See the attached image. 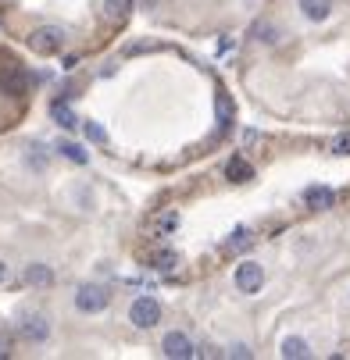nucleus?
Returning a JSON list of instances; mask_svg holds the SVG:
<instances>
[{"label":"nucleus","instance_id":"14","mask_svg":"<svg viewBox=\"0 0 350 360\" xmlns=\"http://www.w3.org/2000/svg\"><path fill=\"white\" fill-rule=\"evenodd\" d=\"M250 246H254V232H250V229H236V232L225 239V250H229V253H243V250H250Z\"/></svg>","mask_w":350,"mask_h":360},{"label":"nucleus","instance_id":"1","mask_svg":"<svg viewBox=\"0 0 350 360\" xmlns=\"http://www.w3.org/2000/svg\"><path fill=\"white\" fill-rule=\"evenodd\" d=\"M25 43L32 46V54H39V58H54V54H61V50H65L68 32H65L61 25H39V29H32V32L25 36Z\"/></svg>","mask_w":350,"mask_h":360},{"label":"nucleus","instance_id":"5","mask_svg":"<svg viewBox=\"0 0 350 360\" xmlns=\"http://www.w3.org/2000/svg\"><path fill=\"white\" fill-rule=\"evenodd\" d=\"M232 282H236V289L239 292H258L261 285H265V268L258 264V261H243L239 268H236V275H232Z\"/></svg>","mask_w":350,"mask_h":360},{"label":"nucleus","instance_id":"20","mask_svg":"<svg viewBox=\"0 0 350 360\" xmlns=\"http://www.w3.org/2000/svg\"><path fill=\"white\" fill-rule=\"evenodd\" d=\"M58 150L65 153V158H68V161H75V165H86V153H82V150H79L75 143H61Z\"/></svg>","mask_w":350,"mask_h":360},{"label":"nucleus","instance_id":"3","mask_svg":"<svg viewBox=\"0 0 350 360\" xmlns=\"http://www.w3.org/2000/svg\"><path fill=\"white\" fill-rule=\"evenodd\" d=\"M129 321H132L136 328H154V325L161 321V303H158L154 296H139V300H132V307H129Z\"/></svg>","mask_w":350,"mask_h":360},{"label":"nucleus","instance_id":"7","mask_svg":"<svg viewBox=\"0 0 350 360\" xmlns=\"http://www.w3.org/2000/svg\"><path fill=\"white\" fill-rule=\"evenodd\" d=\"M18 332H22V339H29V342H46L50 325H46L43 314H25V318L18 321Z\"/></svg>","mask_w":350,"mask_h":360},{"label":"nucleus","instance_id":"9","mask_svg":"<svg viewBox=\"0 0 350 360\" xmlns=\"http://www.w3.org/2000/svg\"><path fill=\"white\" fill-rule=\"evenodd\" d=\"M304 203L311 211H329L336 203V193L329 186H311V189H304Z\"/></svg>","mask_w":350,"mask_h":360},{"label":"nucleus","instance_id":"25","mask_svg":"<svg viewBox=\"0 0 350 360\" xmlns=\"http://www.w3.org/2000/svg\"><path fill=\"white\" fill-rule=\"evenodd\" d=\"M0 4H4V0H0Z\"/></svg>","mask_w":350,"mask_h":360},{"label":"nucleus","instance_id":"23","mask_svg":"<svg viewBox=\"0 0 350 360\" xmlns=\"http://www.w3.org/2000/svg\"><path fill=\"white\" fill-rule=\"evenodd\" d=\"M8 282H11V264L0 261V285H8Z\"/></svg>","mask_w":350,"mask_h":360},{"label":"nucleus","instance_id":"19","mask_svg":"<svg viewBox=\"0 0 350 360\" xmlns=\"http://www.w3.org/2000/svg\"><path fill=\"white\" fill-rule=\"evenodd\" d=\"M86 139H89V143H96V146H104V143H108V132L100 129L96 122H86Z\"/></svg>","mask_w":350,"mask_h":360},{"label":"nucleus","instance_id":"24","mask_svg":"<svg viewBox=\"0 0 350 360\" xmlns=\"http://www.w3.org/2000/svg\"><path fill=\"white\" fill-rule=\"evenodd\" d=\"M8 353H11V335L0 332V356H8Z\"/></svg>","mask_w":350,"mask_h":360},{"label":"nucleus","instance_id":"10","mask_svg":"<svg viewBox=\"0 0 350 360\" xmlns=\"http://www.w3.org/2000/svg\"><path fill=\"white\" fill-rule=\"evenodd\" d=\"M129 15H132V0H104V22L125 25Z\"/></svg>","mask_w":350,"mask_h":360},{"label":"nucleus","instance_id":"18","mask_svg":"<svg viewBox=\"0 0 350 360\" xmlns=\"http://www.w3.org/2000/svg\"><path fill=\"white\" fill-rule=\"evenodd\" d=\"M54 118H58V125H61V129H75V115H72V111L61 104V100L54 104Z\"/></svg>","mask_w":350,"mask_h":360},{"label":"nucleus","instance_id":"12","mask_svg":"<svg viewBox=\"0 0 350 360\" xmlns=\"http://www.w3.org/2000/svg\"><path fill=\"white\" fill-rule=\"evenodd\" d=\"M300 11H304L311 22H325L332 15V0H300Z\"/></svg>","mask_w":350,"mask_h":360},{"label":"nucleus","instance_id":"16","mask_svg":"<svg viewBox=\"0 0 350 360\" xmlns=\"http://www.w3.org/2000/svg\"><path fill=\"white\" fill-rule=\"evenodd\" d=\"M175 264H179V253H172V250L154 253V261H150V268H158V271H172Z\"/></svg>","mask_w":350,"mask_h":360},{"label":"nucleus","instance_id":"22","mask_svg":"<svg viewBox=\"0 0 350 360\" xmlns=\"http://www.w3.org/2000/svg\"><path fill=\"white\" fill-rule=\"evenodd\" d=\"M258 39H265V43H275L279 36H275V29H272V25H258Z\"/></svg>","mask_w":350,"mask_h":360},{"label":"nucleus","instance_id":"4","mask_svg":"<svg viewBox=\"0 0 350 360\" xmlns=\"http://www.w3.org/2000/svg\"><path fill=\"white\" fill-rule=\"evenodd\" d=\"M108 303H111V292L104 285H79V292H75V307L82 314H100Z\"/></svg>","mask_w":350,"mask_h":360},{"label":"nucleus","instance_id":"15","mask_svg":"<svg viewBox=\"0 0 350 360\" xmlns=\"http://www.w3.org/2000/svg\"><path fill=\"white\" fill-rule=\"evenodd\" d=\"M286 360H304V356H311V349H308V342L304 339H282V349H279Z\"/></svg>","mask_w":350,"mask_h":360},{"label":"nucleus","instance_id":"6","mask_svg":"<svg viewBox=\"0 0 350 360\" xmlns=\"http://www.w3.org/2000/svg\"><path fill=\"white\" fill-rule=\"evenodd\" d=\"M161 353H165L168 360H189V356H196L193 342H189L182 332H168V335L161 339Z\"/></svg>","mask_w":350,"mask_h":360},{"label":"nucleus","instance_id":"2","mask_svg":"<svg viewBox=\"0 0 350 360\" xmlns=\"http://www.w3.org/2000/svg\"><path fill=\"white\" fill-rule=\"evenodd\" d=\"M0 93L11 96V100H25L29 96V72L15 61H8L0 68Z\"/></svg>","mask_w":350,"mask_h":360},{"label":"nucleus","instance_id":"8","mask_svg":"<svg viewBox=\"0 0 350 360\" xmlns=\"http://www.w3.org/2000/svg\"><path fill=\"white\" fill-rule=\"evenodd\" d=\"M179 211H161V214H154V221H150V236L146 239H165V236H175V229H179Z\"/></svg>","mask_w":350,"mask_h":360},{"label":"nucleus","instance_id":"11","mask_svg":"<svg viewBox=\"0 0 350 360\" xmlns=\"http://www.w3.org/2000/svg\"><path fill=\"white\" fill-rule=\"evenodd\" d=\"M22 278H25L32 289H50V285H54V271H50L46 264H29Z\"/></svg>","mask_w":350,"mask_h":360},{"label":"nucleus","instance_id":"21","mask_svg":"<svg viewBox=\"0 0 350 360\" xmlns=\"http://www.w3.org/2000/svg\"><path fill=\"white\" fill-rule=\"evenodd\" d=\"M332 153H339V158H346V153H350V132H346V136H339V139L332 143Z\"/></svg>","mask_w":350,"mask_h":360},{"label":"nucleus","instance_id":"13","mask_svg":"<svg viewBox=\"0 0 350 360\" xmlns=\"http://www.w3.org/2000/svg\"><path fill=\"white\" fill-rule=\"evenodd\" d=\"M225 175H229L232 182H250V179H254V165H250L246 158H232V161L225 165Z\"/></svg>","mask_w":350,"mask_h":360},{"label":"nucleus","instance_id":"17","mask_svg":"<svg viewBox=\"0 0 350 360\" xmlns=\"http://www.w3.org/2000/svg\"><path fill=\"white\" fill-rule=\"evenodd\" d=\"M218 125H222V129L232 125V100H229L225 93H218Z\"/></svg>","mask_w":350,"mask_h":360}]
</instances>
